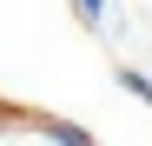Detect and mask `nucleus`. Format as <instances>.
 <instances>
[{"instance_id": "1", "label": "nucleus", "mask_w": 152, "mask_h": 146, "mask_svg": "<svg viewBox=\"0 0 152 146\" xmlns=\"http://www.w3.org/2000/svg\"><path fill=\"white\" fill-rule=\"evenodd\" d=\"M113 80H119V86H126V93H132V100H139V106L152 113V80H145V73H139V66H119V73H113Z\"/></svg>"}, {"instance_id": "2", "label": "nucleus", "mask_w": 152, "mask_h": 146, "mask_svg": "<svg viewBox=\"0 0 152 146\" xmlns=\"http://www.w3.org/2000/svg\"><path fill=\"white\" fill-rule=\"evenodd\" d=\"M40 133H53V139H73V146H80V139H93L86 126H66V119H40Z\"/></svg>"}, {"instance_id": "3", "label": "nucleus", "mask_w": 152, "mask_h": 146, "mask_svg": "<svg viewBox=\"0 0 152 146\" xmlns=\"http://www.w3.org/2000/svg\"><path fill=\"white\" fill-rule=\"evenodd\" d=\"M73 13H80L86 27H99V20H106V0H73Z\"/></svg>"}]
</instances>
